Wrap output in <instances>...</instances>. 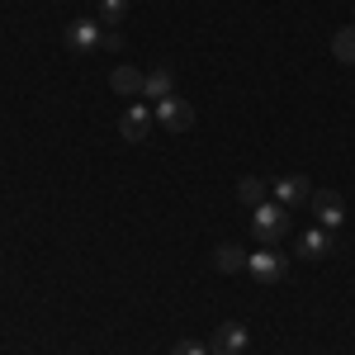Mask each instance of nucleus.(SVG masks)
<instances>
[{
  "label": "nucleus",
  "instance_id": "1",
  "mask_svg": "<svg viewBox=\"0 0 355 355\" xmlns=\"http://www.w3.org/2000/svg\"><path fill=\"white\" fill-rule=\"evenodd\" d=\"M251 232H256L261 246H275L289 232V209H284V204H261V209H251Z\"/></svg>",
  "mask_w": 355,
  "mask_h": 355
},
{
  "label": "nucleus",
  "instance_id": "2",
  "mask_svg": "<svg viewBox=\"0 0 355 355\" xmlns=\"http://www.w3.org/2000/svg\"><path fill=\"white\" fill-rule=\"evenodd\" d=\"M152 114H157V123H162L166 133H185V128L194 123V105H190V100H180V95H166Z\"/></svg>",
  "mask_w": 355,
  "mask_h": 355
},
{
  "label": "nucleus",
  "instance_id": "3",
  "mask_svg": "<svg viewBox=\"0 0 355 355\" xmlns=\"http://www.w3.org/2000/svg\"><path fill=\"white\" fill-rule=\"evenodd\" d=\"M308 209H313L318 227H327V232H336V227L346 223V204H341V194H336V190H318L313 199H308Z\"/></svg>",
  "mask_w": 355,
  "mask_h": 355
},
{
  "label": "nucleus",
  "instance_id": "4",
  "mask_svg": "<svg viewBox=\"0 0 355 355\" xmlns=\"http://www.w3.org/2000/svg\"><path fill=\"white\" fill-rule=\"evenodd\" d=\"M246 270H251V279H261V284H275V279H284L289 261H284L275 246H261L256 256H246Z\"/></svg>",
  "mask_w": 355,
  "mask_h": 355
},
{
  "label": "nucleus",
  "instance_id": "5",
  "mask_svg": "<svg viewBox=\"0 0 355 355\" xmlns=\"http://www.w3.org/2000/svg\"><path fill=\"white\" fill-rule=\"evenodd\" d=\"M152 128H157V114L147 110V105H128V110H123V119H119V133L128 137V142H147V137H152Z\"/></svg>",
  "mask_w": 355,
  "mask_h": 355
},
{
  "label": "nucleus",
  "instance_id": "6",
  "mask_svg": "<svg viewBox=\"0 0 355 355\" xmlns=\"http://www.w3.org/2000/svg\"><path fill=\"white\" fill-rule=\"evenodd\" d=\"M308 199H313L308 175H284V180H275V204H284L289 214H294V209H308Z\"/></svg>",
  "mask_w": 355,
  "mask_h": 355
},
{
  "label": "nucleus",
  "instance_id": "7",
  "mask_svg": "<svg viewBox=\"0 0 355 355\" xmlns=\"http://www.w3.org/2000/svg\"><path fill=\"white\" fill-rule=\"evenodd\" d=\"M246 327L242 322H218V331H214V355H242L246 351Z\"/></svg>",
  "mask_w": 355,
  "mask_h": 355
},
{
  "label": "nucleus",
  "instance_id": "8",
  "mask_svg": "<svg viewBox=\"0 0 355 355\" xmlns=\"http://www.w3.org/2000/svg\"><path fill=\"white\" fill-rule=\"evenodd\" d=\"M336 246H341V242L331 237L327 227H308V232L299 237V256H308V261H322V256H331Z\"/></svg>",
  "mask_w": 355,
  "mask_h": 355
},
{
  "label": "nucleus",
  "instance_id": "9",
  "mask_svg": "<svg viewBox=\"0 0 355 355\" xmlns=\"http://www.w3.org/2000/svg\"><path fill=\"white\" fill-rule=\"evenodd\" d=\"M67 43H71L76 53H85V48H100V43H105V24H95V19H76V24L67 28Z\"/></svg>",
  "mask_w": 355,
  "mask_h": 355
},
{
  "label": "nucleus",
  "instance_id": "10",
  "mask_svg": "<svg viewBox=\"0 0 355 355\" xmlns=\"http://www.w3.org/2000/svg\"><path fill=\"white\" fill-rule=\"evenodd\" d=\"M142 95H147L152 105H162L166 95H175V71H171V67H157V71H147V85H142Z\"/></svg>",
  "mask_w": 355,
  "mask_h": 355
},
{
  "label": "nucleus",
  "instance_id": "11",
  "mask_svg": "<svg viewBox=\"0 0 355 355\" xmlns=\"http://www.w3.org/2000/svg\"><path fill=\"white\" fill-rule=\"evenodd\" d=\"M110 85L119 90V95H128V100H133V95H142V85H147V76H142L137 67H114Z\"/></svg>",
  "mask_w": 355,
  "mask_h": 355
},
{
  "label": "nucleus",
  "instance_id": "12",
  "mask_svg": "<svg viewBox=\"0 0 355 355\" xmlns=\"http://www.w3.org/2000/svg\"><path fill=\"white\" fill-rule=\"evenodd\" d=\"M237 199H242L246 209H261V204H266V180H256V175H242V180H237Z\"/></svg>",
  "mask_w": 355,
  "mask_h": 355
},
{
  "label": "nucleus",
  "instance_id": "13",
  "mask_svg": "<svg viewBox=\"0 0 355 355\" xmlns=\"http://www.w3.org/2000/svg\"><path fill=\"white\" fill-rule=\"evenodd\" d=\"M214 266H218V270H227V275L242 270V266H246V251H242L237 242H223L218 251H214Z\"/></svg>",
  "mask_w": 355,
  "mask_h": 355
},
{
  "label": "nucleus",
  "instance_id": "14",
  "mask_svg": "<svg viewBox=\"0 0 355 355\" xmlns=\"http://www.w3.org/2000/svg\"><path fill=\"white\" fill-rule=\"evenodd\" d=\"M331 53H336V62L355 67V24H351V28H336V38H331Z\"/></svg>",
  "mask_w": 355,
  "mask_h": 355
},
{
  "label": "nucleus",
  "instance_id": "15",
  "mask_svg": "<svg viewBox=\"0 0 355 355\" xmlns=\"http://www.w3.org/2000/svg\"><path fill=\"white\" fill-rule=\"evenodd\" d=\"M128 19V0H100V24L105 28H119Z\"/></svg>",
  "mask_w": 355,
  "mask_h": 355
},
{
  "label": "nucleus",
  "instance_id": "16",
  "mask_svg": "<svg viewBox=\"0 0 355 355\" xmlns=\"http://www.w3.org/2000/svg\"><path fill=\"white\" fill-rule=\"evenodd\" d=\"M175 355H209V351H204V346H194V341H180V346H175Z\"/></svg>",
  "mask_w": 355,
  "mask_h": 355
}]
</instances>
